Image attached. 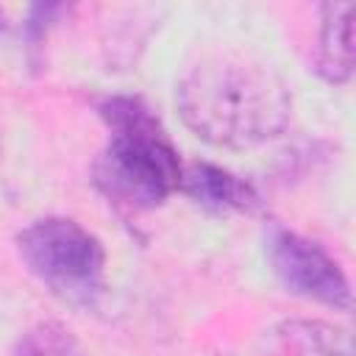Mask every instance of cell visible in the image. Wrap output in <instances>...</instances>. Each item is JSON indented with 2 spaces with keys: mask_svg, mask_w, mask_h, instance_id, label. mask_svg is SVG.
Instances as JSON below:
<instances>
[{
  "mask_svg": "<svg viewBox=\"0 0 356 356\" xmlns=\"http://www.w3.org/2000/svg\"><path fill=\"white\" fill-rule=\"evenodd\" d=\"M178 111L203 142L231 150L275 139L292 117L289 86L261 61L209 56L178 83Z\"/></svg>",
  "mask_w": 356,
  "mask_h": 356,
  "instance_id": "6da1fadb",
  "label": "cell"
},
{
  "mask_svg": "<svg viewBox=\"0 0 356 356\" xmlns=\"http://www.w3.org/2000/svg\"><path fill=\"white\" fill-rule=\"evenodd\" d=\"M100 117L108 125V145L97 161V184L108 197L156 206L181 186L178 150L139 97H108Z\"/></svg>",
  "mask_w": 356,
  "mask_h": 356,
  "instance_id": "7a4b0ae2",
  "label": "cell"
},
{
  "mask_svg": "<svg viewBox=\"0 0 356 356\" xmlns=\"http://www.w3.org/2000/svg\"><path fill=\"white\" fill-rule=\"evenodd\" d=\"M19 256L28 270L67 300H89L103 286L106 250L95 234L67 217L31 222L19 239Z\"/></svg>",
  "mask_w": 356,
  "mask_h": 356,
  "instance_id": "3957f363",
  "label": "cell"
},
{
  "mask_svg": "<svg viewBox=\"0 0 356 356\" xmlns=\"http://www.w3.org/2000/svg\"><path fill=\"white\" fill-rule=\"evenodd\" d=\"M267 253L278 281L289 292L342 312L350 309V284L317 242L286 228H273Z\"/></svg>",
  "mask_w": 356,
  "mask_h": 356,
  "instance_id": "277c9868",
  "label": "cell"
},
{
  "mask_svg": "<svg viewBox=\"0 0 356 356\" xmlns=\"http://www.w3.org/2000/svg\"><path fill=\"white\" fill-rule=\"evenodd\" d=\"M320 11L317 70L325 81L342 83L353 75V3H325Z\"/></svg>",
  "mask_w": 356,
  "mask_h": 356,
  "instance_id": "5b68a950",
  "label": "cell"
},
{
  "mask_svg": "<svg viewBox=\"0 0 356 356\" xmlns=\"http://www.w3.org/2000/svg\"><path fill=\"white\" fill-rule=\"evenodd\" d=\"M181 186L206 206H217V209H253L256 206V192L250 189V184H245L234 172L214 167V164H195L181 178Z\"/></svg>",
  "mask_w": 356,
  "mask_h": 356,
  "instance_id": "8992f818",
  "label": "cell"
},
{
  "mask_svg": "<svg viewBox=\"0 0 356 356\" xmlns=\"http://www.w3.org/2000/svg\"><path fill=\"white\" fill-rule=\"evenodd\" d=\"M14 356H89L83 350V345L72 337L70 328H64L61 323H39L33 328H28L17 348Z\"/></svg>",
  "mask_w": 356,
  "mask_h": 356,
  "instance_id": "52a82bcc",
  "label": "cell"
}]
</instances>
